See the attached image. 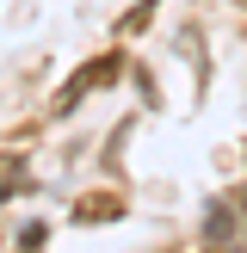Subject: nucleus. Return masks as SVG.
<instances>
[{
	"label": "nucleus",
	"instance_id": "1",
	"mask_svg": "<svg viewBox=\"0 0 247 253\" xmlns=\"http://www.w3.org/2000/svg\"><path fill=\"white\" fill-rule=\"evenodd\" d=\"M235 222H241V216H235L229 204H216V210L204 216V235H210V241H229V235H235Z\"/></svg>",
	"mask_w": 247,
	"mask_h": 253
},
{
	"label": "nucleus",
	"instance_id": "2",
	"mask_svg": "<svg viewBox=\"0 0 247 253\" xmlns=\"http://www.w3.org/2000/svg\"><path fill=\"white\" fill-rule=\"evenodd\" d=\"M204 253H222V247H216V241H210V247H204Z\"/></svg>",
	"mask_w": 247,
	"mask_h": 253
},
{
	"label": "nucleus",
	"instance_id": "3",
	"mask_svg": "<svg viewBox=\"0 0 247 253\" xmlns=\"http://www.w3.org/2000/svg\"><path fill=\"white\" fill-rule=\"evenodd\" d=\"M241 204H247V192H241Z\"/></svg>",
	"mask_w": 247,
	"mask_h": 253
}]
</instances>
